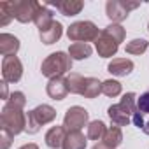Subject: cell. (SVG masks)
<instances>
[{
    "label": "cell",
    "mask_w": 149,
    "mask_h": 149,
    "mask_svg": "<svg viewBox=\"0 0 149 149\" xmlns=\"http://www.w3.org/2000/svg\"><path fill=\"white\" fill-rule=\"evenodd\" d=\"M46 91L47 95L53 98V100H63L67 95H68V84H67V77H54V79H49L47 86H46Z\"/></svg>",
    "instance_id": "cell-11"
},
{
    "label": "cell",
    "mask_w": 149,
    "mask_h": 149,
    "mask_svg": "<svg viewBox=\"0 0 149 149\" xmlns=\"http://www.w3.org/2000/svg\"><path fill=\"white\" fill-rule=\"evenodd\" d=\"M140 4L139 2H125V0H109L105 4V13L109 16V19H112V23H119L123 19L128 18L130 11L137 9Z\"/></svg>",
    "instance_id": "cell-9"
},
{
    "label": "cell",
    "mask_w": 149,
    "mask_h": 149,
    "mask_svg": "<svg viewBox=\"0 0 149 149\" xmlns=\"http://www.w3.org/2000/svg\"><path fill=\"white\" fill-rule=\"evenodd\" d=\"M0 130L14 135H19L26 130V114L23 112V107H18L11 102H7L0 114Z\"/></svg>",
    "instance_id": "cell-3"
},
{
    "label": "cell",
    "mask_w": 149,
    "mask_h": 149,
    "mask_svg": "<svg viewBox=\"0 0 149 149\" xmlns=\"http://www.w3.org/2000/svg\"><path fill=\"white\" fill-rule=\"evenodd\" d=\"M100 93H102V83L97 77H86L84 88H83V97L84 98H97Z\"/></svg>",
    "instance_id": "cell-21"
},
{
    "label": "cell",
    "mask_w": 149,
    "mask_h": 149,
    "mask_svg": "<svg viewBox=\"0 0 149 149\" xmlns=\"http://www.w3.org/2000/svg\"><path fill=\"white\" fill-rule=\"evenodd\" d=\"M84 79L81 74L77 72H70L67 76V84H68V93L74 95H83V88H84Z\"/></svg>",
    "instance_id": "cell-22"
},
{
    "label": "cell",
    "mask_w": 149,
    "mask_h": 149,
    "mask_svg": "<svg viewBox=\"0 0 149 149\" xmlns=\"http://www.w3.org/2000/svg\"><path fill=\"white\" fill-rule=\"evenodd\" d=\"M125 35H126L125 28H123L121 25H118V23H112V25L105 26V28L100 32L98 39L95 40L97 53H98L102 58H111V56H114V54L118 53V49H119V44L125 40Z\"/></svg>",
    "instance_id": "cell-1"
},
{
    "label": "cell",
    "mask_w": 149,
    "mask_h": 149,
    "mask_svg": "<svg viewBox=\"0 0 149 149\" xmlns=\"http://www.w3.org/2000/svg\"><path fill=\"white\" fill-rule=\"evenodd\" d=\"M7 102L14 104V105H18V107H25V105H26V98H25V95H23L21 91H14V93H11V97H9Z\"/></svg>",
    "instance_id": "cell-28"
},
{
    "label": "cell",
    "mask_w": 149,
    "mask_h": 149,
    "mask_svg": "<svg viewBox=\"0 0 149 149\" xmlns=\"http://www.w3.org/2000/svg\"><path fill=\"white\" fill-rule=\"evenodd\" d=\"M37 6H39V2H33V0H14V2H7L9 13L19 23L33 21L35 13H37Z\"/></svg>",
    "instance_id": "cell-7"
},
{
    "label": "cell",
    "mask_w": 149,
    "mask_h": 149,
    "mask_svg": "<svg viewBox=\"0 0 149 149\" xmlns=\"http://www.w3.org/2000/svg\"><path fill=\"white\" fill-rule=\"evenodd\" d=\"M142 132H144L146 135H149V121H147V123L144 125V128H142Z\"/></svg>",
    "instance_id": "cell-33"
},
{
    "label": "cell",
    "mask_w": 149,
    "mask_h": 149,
    "mask_svg": "<svg viewBox=\"0 0 149 149\" xmlns=\"http://www.w3.org/2000/svg\"><path fill=\"white\" fill-rule=\"evenodd\" d=\"M2 98H7L9 100V97H7V83L6 81H2Z\"/></svg>",
    "instance_id": "cell-30"
},
{
    "label": "cell",
    "mask_w": 149,
    "mask_h": 149,
    "mask_svg": "<svg viewBox=\"0 0 149 149\" xmlns=\"http://www.w3.org/2000/svg\"><path fill=\"white\" fill-rule=\"evenodd\" d=\"M0 26H6L9 25V21L13 19V14L9 13V7H7V2H0Z\"/></svg>",
    "instance_id": "cell-27"
},
{
    "label": "cell",
    "mask_w": 149,
    "mask_h": 149,
    "mask_svg": "<svg viewBox=\"0 0 149 149\" xmlns=\"http://www.w3.org/2000/svg\"><path fill=\"white\" fill-rule=\"evenodd\" d=\"M147 30H149V25H147Z\"/></svg>",
    "instance_id": "cell-34"
},
{
    "label": "cell",
    "mask_w": 149,
    "mask_h": 149,
    "mask_svg": "<svg viewBox=\"0 0 149 149\" xmlns=\"http://www.w3.org/2000/svg\"><path fill=\"white\" fill-rule=\"evenodd\" d=\"M18 149H39V146L37 144H25V146H21V147H18Z\"/></svg>",
    "instance_id": "cell-31"
},
{
    "label": "cell",
    "mask_w": 149,
    "mask_h": 149,
    "mask_svg": "<svg viewBox=\"0 0 149 149\" xmlns=\"http://www.w3.org/2000/svg\"><path fill=\"white\" fill-rule=\"evenodd\" d=\"M61 35H63V26H61V23H60V21H53L47 28L39 30V37H40V40H42L46 46L58 42Z\"/></svg>",
    "instance_id": "cell-12"
},
{
    "label": "cell",
    "mask_w": 149,
    "mask_h": 149,
    "mask_svg": "<svg viewBox=\"0 0 149 149\" xmlns=\"http://www.w3.org/2000/svg\"><path fill=\"white\" fill-rule=\"evenodd\" d=\"M102 142L107 147H111V149H116L118 146H121V142H123V132H121V128L119 126H114V125L109 126L105 130V135H104Z\"/></svg>",
    "instance_id": "cell-18"
},
{
    "label": "cell",
    "mask_w": 149,
    "mask_h": 149,
    "mask_svg": "<svg viewBox=\"0 0 149 149\" xmlns=\"http://www.w3.org/2000/svg\"><path fill=\"white\" fill-rule=\"evenodd\" d=\"M19 51V39L11 35V33H2L0 35V54L6 56H16Z\"/></svg>",
    "instance_id": "cell-15"
},
{
    "label": "cell",
    "mask_w": 149,
    "mask_h": 149,
    "mask_svg": "<svg viewBox=\"0 0 149 149\" xmlns=\"http://www.w3.org/2000/svg\"><path fill=\"white\" fill-rule=\"evenodd\" d=\"M102 93L107 95V97H118L121 93V83L114 81V79H107L102 83Z\"/></svg>",
    "instance_id": "cell-25"
},
{
    "label": "cell",
    "mask_w": 149,
    "mask_h": 149,
    "mask_svg": "<svg viewBox=\"0 0 149 149\" xmlns=\"http://www.w3.org/2000/svg\"><path fill=\"white\" fill-rule=\"evenodd\" d=\"M86 125H88V111L84 107L74 105L67 109L63 118V126L67 132H81V128Z\"/></svg>",
    "instance_id": "cell-8"
},
{
    "label": "cell",
    "mask_w": 149,
    "mask_h": 149,
    "mask_svg": "<svg viewBox=\"0 0 149 149\" xmlns=\"http://www.w3.org/2000/svg\"><path fill=\"white\" fill-rule=\"evenodd\" d=\"M137 109L140 114H149V91L142 93L140 98H137Z\"/></svg>",
    "instance_id": "cell-26"
},
{
    "label": "cell",
    "mask_w": 149,
    "mask_h": 149,
    "mask_svg": "<svg viewBox=\"0 0 149 149\" xmlns=\"http://www.w3.org/2000/svg\"><path fill=\"white\" fill-rule=\"evenodd\" d=\"M13 135L7 133V132H0V140H2V144H0V149H9L11 142H13Z\"/></svg>",
    "instance_id": "cell-29"
},
{
    "label": "cell",
    "mask_w": 149,
    "mask_h": 149,
    "mask_svg": "<svg viewBox=\"0 0 149 149\" xmlns=\"http://www.w3.org/2000/svg\"><path fill=\"white\" fill-rule=\"evenodd\" d=\"M105 125H104V121H100V119H97V121H91L90 125H88V139L90 140H102L104 139V135H105Z\"/></svg>",
    "instance_id": "cell-23"
},
{
    "label": "cell",
    "mask_w": 149,
    "mask_h": 149,
    "mask_svg": "<svg viewBox=\"0 0 149 149\" xmlns=\"http://www.w3.org/2000/svg\"><path fill=\"white\" fill-rule=\"evenodd\" d=\"M91 149H111V147H107V146H105L104 142H97V144H95V146H93Z\"/></svg>",
    "instance_id": "cell-32"
},
{
    "label": "cell",
    "mask_w": 149,
    "mask_h": 149,
    "mask_svg": "<svg viewBox=\"0 0 149 149\" xmlns=\"http://www.w3.org/2000/svg\"><path fill=\"white\" fill-rule=\"evenodd\" d=\"M53 11L49 9L47 4H39L37 6V13H35V18H33V23L37 25L39 30H44L47 28L51 23H53Z\"/></svg>",
    "instance_id": "cell-17"
},
{
    "label": "cell",
    "mask_w": 149,
    "mask_h": 149,
    "mask_svg": "<svg viewBox=\"0 0 149 149\" xmlns=\"http://www.w3.org/2000/svg\"><path fill=\"white\" fill-rule=\"evenodd\" d=\"M84 147H86V137L81 132H68L61 149H84Z\"/></svg>",
    "instance_id": "cell-20"
},
{
    "label": "cell",
    "mask_w": 149,
    "mask_h": 149,
    "mask_svg": "<svg viewBox=\"0 0 149 149\" xmlns=\"http://www.w3.org/2000/svg\"><path fill=\"white\" fill-rule=\"evenodd\" d=\"M147 46H149V42L146 39H133V40H130L126 44L125 49H126L128 54H142L147 49Z\"/></svg>",
    "instance_id": "cell-24"
},
{
    "label": "cell",
    "mask_w": 149,
    "mask_h": 149,
    "mask_svg": "<svg viewBox=\"0 0 149 149\" xmlns=\"http://www.w3.org/2000/svg\"><path fill=\"white\" fill-rule=\"evenodd\" d=\"M107 70L112 74V76L125 77V76H128V74H132V70H133V61L128 60V58H114V60L107 65Z\"/></svg>",
    "instance_id": "cell-14"
},
{
    "label": "cell",
    "mask_w": 149,
    "mask_h": 149,
    "mask_svg": "<svg viewBox=\"0 0 149 149\" xmlns=\"http://www.w3.org/2000/svg\"><path fill=\"white\" fill-rule=\"evenodd\" d=\"M137 112H139V109H137V97L132 91L130 93H125L119 104L111 105L107 109V114H109L112 125L114 126H119V128L121 126H126L133 119V116Z\"/></svg>",
    "instance_id": "cell-2"
},
{
    "label": "cell",
    "mask_w": 149,
    "mask_h": 149,
    "mask_svg": "<svg viewBox=\"0 0 149 149\" xmlns=\"http://www.w3.org/2000/svg\"><path fill=\"white\" fill-rule=\"evenodd\" d=\"M67 130H65V126H53V128H49L47 130V133H46V144H47V147H51V149H60V147H63V142H65V137H67Z\"/></svg>",
    "instance_id": "cell-13"
},
{
    "label": "cell",
    "mask_w": 149,
    "mask_h": 149,
    "mask_svg": "<svg viewBox=\"0 0 149 149\" xmlns=\"http://www.w3.org/2000/svg\"><path fill=\"white\" fill-rule=\"evenodd\" d=\"M72 70V58L70 54L58 51V53H51L40 65V72L42 76L54 79V77H61L65 72Z\"/></svg>",
    "instance_id": "cell-4"
},
{
    "label": "cell",
    "mask_w": 149,
    "mask_h": 149,
    "mask_svg": "<svg viewBox=\"0 0 149 149\" xmlns=\"http://www.w3.org/2000/svg\"><path fill=\"white\" fill-rule=\"evenodd\" d=\"M47 6H53L56 7L63 16H76L83 11L84 4L81 2V0H61V2H51Z\"/></svg>",
    "instance_id": "cell-16"
},
{
    "label": "cell",
    "mask_w": 149,
    "mask_h": 149,
    "mask_svg": "<svg viewBox=\"0 0 149 149\" xmlns=\"http://www.w3.org/2000/svg\"><path fill=\"white\" fill-rule=\"evenodd\" d=\"M91 53H93V49L86 42H74L68 47V54L72 60H86L91 56Z\"/></svg>",
    "instance_id": "cell-19"
},
{
    "label": "cell",
    "mask_w": 149,
    "mask_h": 149,
    "mask_svg": "<svg viewBox=\"0 0 149 149\" xmlns=\"http://www.w3.org/2000/svg\"><path fill=\"white\" fill-rule=\"evenodd\" d=\"M54 118H56V111L51 105L42 104V105L35 107L33 111H30L26 114V130L25 132L33 135V133H37L40 130L42 125H47V123L54 121Z\"/></svg>",
    "instance_id": "cell-5"
},
{
    "label": "cell",
    "mask_w": 149,
    "mask_h": 149,
    "mask_svg": "<svg viewBox=\"0 0 149 149\" xmlns=\"http://www.w3.org/2000/svg\"><path fill=\"white\" fill-rule=\"evenodd\" d=\"M100 35L98 26L91 21H76L67 28V37L72 42H90V40H97Z\"/></svg>",
    "instance_id": "cell-6"
},
{
    "label": "cell",
    "mask_w": 149,
    "mask_h": 149,
    "mask_svg": "<svg viewBox=\"0 0 149 149\" xmlns=\"http://www.w3.org/2000/svg\"><path fill=\"white\" fill-rule=\"evenodd\" d=\"M23 77V63L18 56H6L2 60V79L6 83H18Z\"/></svg>",
    "instance_id": "cell-10"
}]
</instances>
